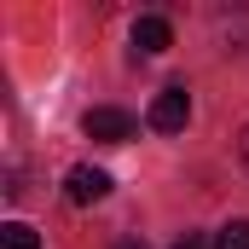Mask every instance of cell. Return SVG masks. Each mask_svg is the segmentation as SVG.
<instances>
[{"label":"cell","mask_w":249,"mask_h":249,"mask_svg":"<svg viewBox=\"0 0 249 249\" xmlns=\"http://www.w3.org/2000/svg\"><path fill=\"white\" fill-rule=\"evenodd\" d=\"M145 122L157 127V133H180V127L191 122V93H186V87H162V93L151 99Z\"/></svg>","instance_id":"1"},{"label":"cell","mask_w":249,"mask_h":249,"mask_svg":"<svg viewBox=\"0 0 249 249\" xmlns=\"http://www.w3.org/2000/svg\"><path fill=\"white\" fill-rule=\"evenodd\" d=\"M81 127H87V139H99V145H122V139H133V116L127 110H116V105H93L87 116H81Z\"/></svg>","instance_id":"2"},{"label":"cell","mask_w":249,"mask_h":249,"mask_svg":"<svg viewBox=\"0 0 249 249\" xmlns=\"http://www.w3.org/2000/svg\"><path fill=\"white\" fill-rule=\"evenodd\" d=\"M64 197H70L75 209H93V203H105V197H110V174H105V168H93V162H81V168H70V174H64Z\"/></svg>","instance_id":"3"},{"label":"cell","mask_w":249,"mask_h":249,"mask_svg":"<svg viewBox=\"0 0 249 249\" xmlns=\"http://www.w3.org/2000/svg\"><path fill=\"white\" fill-rule=\"evenodd\" d=\"M168 47H174V23L157 18V12H145V18L133 23V53H139V58H157V53H168Z\"/></svg>","instance_id":"4"},{"label":"cell","mask_w":249,"mask_h":249,"mask_svg":"<svg viewBox=\"0 0 249 249\" xmlns=\"http://www.w3.org/2000/svg\"><path fill=\"white\" fill-rule=\"evenodd\" d=\"M0 249H41V232L29 220H6L0 226Z\"/></svg>","instance_id":"5"},{"label":"cell","mask_w":249,"mask_h":249,"mask_svg":"<svg viewBox=\"0 0 249 249\" xmlns=\"http://www.w3.org/2000/svg\"><path fill=\"white\" fill-rule=\"evenodd\" d=\"M214 249H249V220H226L220 238H214Z\"/></svg>","instance_id":"6"},{"label":"cell","mask_w":249,"mask_h":249,"mask_svg":"<svg viewBox=\"0 0 249 249\" xmlns=\"http://www.w3.org/2000/svg\"><path fill=\"white\" fill-rule=\"evenodd\" d=\"M174 249H214L209 232H186V238H174Z\"/></svg>","instance_id":"7"},{"label":"cell","mask_w":249,"mask_h":249,"mask_svg":"<svg viewBox=\"0 0 249 249\" xmlns=\"http://www.w3.org/2000/svg\"><path fill=\"white\" fill-rule=\"evenodd\" d=\"M116 249H145V244H139V238H122V244H116Z\"/></svg>","instance_id":"8"},{"label":"cell","mask_w":249,"mask_h":249,"mask_svg":"<svg viewBox=\"0 0 249 249\" xmlns=\"http://www.w3.org/2000/svg\"><path fill=\"white\" fill-rule=\"evenodd\" d=\"M244 162H249V127H244Z\"/></svg>","instance_id":"9"}]
</instances>
